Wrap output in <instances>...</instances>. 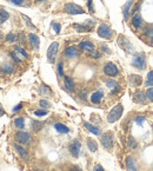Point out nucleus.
<instances>
[{"label": "nucleus", "instance_id": "25", "mask_svg": "<svg viewBox=\"0 0 153 171\" xmlns=\"http://www.w3.org/2000/svg\"><path fill=\"white\" fill-rule=\"evenodd\" d=\"M15 149H17V151L19 152V155H20L24 159H28V153H27V151H26L22 146H20V145H15Z\"/></svg>", "mask_w": 153, "mask_h": 171}, {"label": "nucleus", "instance_id": "46", "mask_svg": "<svg viewBox=\"0 0 153 171\" xmlns=\"http://www.w3.org/2000/svg\"><path fill=\"white\" fill-rule=\"evenodd\" d=\"M21 107H22V104H19V105H17V106L13 109V112H17V111H19Z\"/></svg>", "mask_w": 153, "mask_h": 171}, {"label": "nucleus", "instance_id": "10", "mask_svg": "<svg viewBox=\"0 0 153 171\" xmlns=\"http://www.w3.org/2000/svg\"><path fill=\"white\" fill-rule=\"evenodd\" d=\"M93 26H94V22L93 21H89V24L86 22V24H74L73 25V27L75 28L77 32H89L91 28L93 27Z\"/></svg>", "mask_w": 153, "mask_h": 171}, {"label": "nucleus", "instance_id": "50", "mask_svg": "<svg viewBox=\"0 0 153 171\" xmlns=\"http://www.w3.org/2000/svg\"><path fill=\"white\" fill-rule=\"evenodd\" d=\"M37 1H44V0H37Z\"/></svg>", "mask_w": 153, "mask_h": 171}, {"label": "nucleus", "instance_id": "32", "mask_svg": "<svg viewBox=\"0 0 153 171\" xmlns=\"http://www.w3.org/2000/svg\"><path fill=\"white\" fill-rule=\"evenodd\" d=\"M129 146H130L131 149H137V146H138V144H137L136 139H134L132 136H130V137H129Z\"/></svg>", "mask_w": 153, "mask_h": 171}, {"label": "nucleus", "instance_id": "35", "mask_svg": "<svg viewBox=\"0 0 153 171\" xmlns=\"http://www.w3.org/2000/svg\"><path fill=\"white\" fill-rule=\"evenodd\" d=\"M87 54L88 55H91L92 58H94V59H98L99 57H100V53L97 51V50H93V51H89V52H87Z\"/></svg>", "mask_w": 153, "mask_h": 171}, {"label": "nucleus", "instance_id": "30", "mask_svg": "<svg viewBox=\"0 0 153 171\" xmlns=\"http://www.w3.org/2000/svg\"><path fill=\"white\" fill-rule=\"evenodd\" d=\"M146 86H153V71H150L147 73V79L145 81Z\"/></svg>", "mask_w": 153, "mask_h": 171}, {"label": "nucleus", "instance_id": "45", "mask_svg": "<svg viewBox=\"0 0 153 171\" xmlns=\"http://www.w3.org/2000/svg\"><path fill=\"white\" fill-rule=\"evenodd\" d=\"M93 171H105V170H104V167H103L100 164H97V165L93 167Z\"/></svg>", "mask_w": 153, "mask_h": 171}, {"label": "nucleus", "instance_id": "39", "mask_svg": "<svg viewBox=\"0 0 153 171\" xmlns=\"http://www.w3.org/2000/svg\"><path fill=\"white\" fill-rule=\"evenodd\" d=\"M13 66L12 65H6V66H4L3 67V71L4 72H6V73H11V72H13Z\"/></svg>", "mask_w": 153, "mask_h": 171}, {"label": "nucleus", "instance_id": "34", "mask_svg": "<svg viewBox=\"0 0 153 171\" xmlns=\"http://www.w3.org/2000/svg\"><path fill=\"white\" fill-rule=\"evenodd\" d=\"M52 28L54 30V32L57 34H59L60 33V30H61V25L59 22H52Z\"/></svg>", "mask_w": 153, "mask_h": 171}, {"label": "nucleus", "instance_id": "1", "mask_svg": "<svg viewBox=\"0 0 153 171\" xmlns=\"http://www.w3.org/2000/svg\"><path fill=\"white\" fill-rule=\"evenodd\" d=\"M122 111H124V107H122V105H121V104H117V105L110 111L108 115H107V122H108V123H114V122H117V121L121 117Z\"/></svg>", "mask_w": 153, "mask_h": 171}, {"label": "nucleus", "instance_id": "8", "mask_svg": "<svg viewBox=\"0 0 153 171\" xmlns=\"http://www.w3.org/2000/svg\"><path fill=\"white\" fill-rule=\"evenodd\" d=\"M104 72H105V74H107V76H110V77H117V76L119 74V70H118V67H117L113 63H107V64H105V66H104Z\"/></svg>", "mask_w": 153, "mask_h": 171}, {"label": "nucleus", "instance_id": "51", "mask_svg": "<svg viewBox=\"0 0 153 171\" xmlns=\"http://www.w3.org/2000/svg\"><path fill=\"white\" fill-rule=\"evenodd\" d=\"M152 44H153V38H152Z\"/></svg>", "mask_w": 153, "mask_h": 171}, {"label": "nucleus", "instance_id": "12", "mask_svg": "<svg viewBox=\"0 0 153 171\" xmlns=\"http://www.w3.org/2000/svg\"><path fill=\"white\" fill-rule=\"evenodd\" d=\"M65 57L66 58H77V57L79 55V51L75 46H70L65 50Z\"/></svg>", "mask_w": 153, "mask_h": 171}, {"label": "nucleus", "instance_id": "16", "mask_svg": "<svg viewBox=\"0 0 153 171\" xmlns=\"http://www.w3.org/2000/svg\"><path fill=\"white\" fill-rule=\"evenodd\" d=\"M132 25H133L134 28H137V30L141 27V25H143V19H141V17H140L138 13H136V14L133 15V18H132Z\"/></svg>", "mask_w": 153, "mask_h": 171}, {"label": "nucleus", "instance_id": "42", "mask_svg": "<svg viewBox=\"0 0 153 171\" xmlns=\"http://www.w3.org/2000/svg\"><path fill=\"white\" fill-rule=\"evenodd\" d=\"M87 6L89 8V11L93 13L94 12V7H93V3H92V0H87Z\"/></svg>", "mask_w": 153, "mask_h": 171}, {"label": "nucleus", "instance_id": "18", "mask_svg": "<svg viewBox=\"0 0 153 171\" xmlns=\"http://www.w3.org/2000/svg\"><path fill=\"white\" fill-rule=\"evenodd\" d=\"M85 128H86V129H87L91 133H93V135H96V136L101 135V131H100V129H99V128L93 126V125L89 124V123H85Z\"/></svg>", "mask_w": 153, "mask_h": 171}, {"label": "nucleus", "instance_id": "24", "mask_svg": "<svg viewBox=\"0 0 153 171\" xmlns=\"http://www.w3.org/2000/svg\"><path fill=\"white\" fill-rule=\"evenodd\" d=\"M130 79H131V83H132L133 86H139V85L141 84V77H140V76L132 74Z\"/></svg>", "mask_w": 153, "mask_h": 171}, {"label": "nucleus", "instance_id": "37", "mask_svg": "<svg viewBox=\"0 0 153 171\" xmlns=\"http://www.w3.org/2000/svg\"><path fill=\"white\" fill-rule=\"evenodd\" d=\"M34 115L38 117H43V116L47 115V111L46 110H37V111H34Z\"/></svg>", "mask_w": 153, "mask_h": 171}, {"label": "nucleus", "instance_id": "19", "mask_svg": "<svg viewBox=\"0 0 153 171\" xmlns=\"http://www.w3.org/2000/svg\"><path fill=\"white\" fill-rule=\"evenodd\" d=\"M65 88L68 90V91H73L74 90V81L71 77L68 76H65Z\"/></svg>", "mask_w": 153, "mask_h": 171}, {"label": "nucleus", "instance_id": "36", "mask_svg": "<svg viewBox=\"0 0 153 171\" xmlns=\"http://www.w3.org/2000/svg\"><path fill=\"white\" fill-rule=\"evenodd\" d=\"M17 34H14V33H8L7 36H6V40L7 41H10V43H13V41H15L17 40Z\"/></svg>", "mask_w": 153, "mask_h": 171}, {"label": "nucleus", "instance_id": "38", "mask_svg": "<svg viewBox=\"0 0 153 171\" xmlns=\"http://www.w3.org/2000/svg\"><path fill=\"white\" fill-rule=\"evenodd\" d=\"M146 96H147V98H148L151 102H153V88H150V89L147 90Z\"/></svg>", "mask_w": 153, "mask_h": 171}, {"label": "nucleus", "instance_id": "20", "mask_svg": "<svg viewBox=\"0 0 153 171\" xmlns=\"http://www.w3.org/2000/svg\"><path fill=\"white\" fill-rule=\"evenodd\" d=\"M126 166L130 171H137V165H136V162L132 157H127L126 158Z\"/></svg>", "mask_w": 153, "mask_h": 171}, {"label": "nucleus", "instance_id": "49", "mask_svg": "<svg viewBox=\"0 0 153 171\" xmlns=\"http://www.w3.org/2000/svg\"><path fill=\"white\" fill-rule=\"evenodd\" d=\"M3 39V34H1V32H0V40Z\"/></svg>", "mask_w": 153, "mask_h": 171}, {"label": "nucleus", "instance_id": "5", "mask_svg": "<svg viewBox=\"0 0 153 171\" xmlns=\"http://www.w3.org/2000/svg\"><path fill=\"white\" fill-rule=\"evenodd\" d=\"M13 58H14V60L17 62V63H19L20 60H24V59H26L27 58V52L22 48V47H20V46H14V53H12L11 54Z\"/></svg>", "mask_w": 153, "mask_h": 171}, {"label": "nucleus", "instance_id": "40", "mask_svg": "<svg viewBox=\"0 0 153 171\" xmlns=\"http://www.w3.org/2000/svg\"><path fill=\"white\" fill-rule=\"evenodd\" d=\"M40 106L43 107V109H47V107H50L51 106V104L47 102V100H45V99H43V100H40Z\"/></svg>", "mask_w": 153, "mask_h": 171}, {"label": "nucleus", "instance_id": "7", "mask_svg": "<svg viewBox=\"0 0 153 171\" xmlns=\"http://www.w3.org/2000/svg\"><path fill=\"white\" fill-rule=\"evenodd\" d=\"M65 12L68 13V14H84L85 11L82 10V7L73 4V3H70V4H66L65 7H64Z\"/></svg>", "mask_w": 153, "mask_h": 171}, {"label": "nucleus", "instance_id": "28", "mask_svg": "<svg viewBox=\"0 0 153 171\" xmlns=\"http://www.w3.org/2000/svg\"><path fill=\"white\" fill-rule=\"evenodd\" d=\"M14 125L18 128V129H24L25 126V121L22 117H19V118H15L14 119Z\"/></svg>", "mask_w": 153, "mask_h": 171}, {"label": "nucleus", "instance_id": "14", "mask_svg": "<svg viewBox=\"0 0 153 171\" xmlns=\"http://www.w3.org/2000/svg\"><path fill=\"white\" fill-rule=\"evenodd\" d=\"M79 48H81V50L85 51V52H89V51L96 50V48H94V45L92 44L91 41H81V43L79 44Z\"/></svg>", "mask_w": 153, "mask_h": 171}, {"label": "nucleus", "instance_id": "11", "mask_svg": "<svg viewBox=\"0 0 153 171\" xmlns=\"http://www.w3.org/2000/svg\"><path fill=\"white\" fill-rule=\"evenodd\" d=\"M80 150H81V144H80V142L78 140H74L73 143L70 145V152L73 157L78 158L79 155H80Z\"/></svg>", "mask_w": 153, "mask_h": 171}, {"label": "nucleus", "instance_id": "41", "mask_svg": "<svg viewBox=\"0 0 153 171\" xmlns=\"http://www.w3.org/2000/svg\"><path fill=\"white\" fill-rule=\"evenodd\" d=\"M58 73H59V76H61V77L64 76V71H63V63H59V64H58Z\"/></svg>", "mask_w": 153, "mask_h": 171}, {"label": "nucleus", "instance_id": "48", "mask_svg": "<svg viewBox=\"0 0 153 171\" xmlns=\"http://www.w3.org/2000/svg\"><path fill=\"white\" fill-rule=\"evenodd\" d=\"M68 171H81V169H80V167H78V166H74V167L70 169Z\"/></svg>", "mask_w": 153, "mask_h": 171}, {"label": "nucleus", "instance_id": "29", "mask_svg": "<svg viewBox=\"0 0 153 171\" xmlns=\"http://www.w3.org/2000/svg\"><path fill=\"white\" fill-rule=\"evenodd\" d=\"M132 4H133V0H130V1L124 6V18L125 19H127L129 18V13H130V7L132 6Z\"/></svg>", "mask_w": 153, "mask_h": 171}, {"label": "nucleus", "instance_id": "15", "mask_svg": "<svg viewBox=\"0 0 153 171\" xmlns=\"http://www.w3.org/2000/svg\"><path fill=\"white\" fill-rule=\"evenodd\" d=\"M103 97H104V92L103 91H97V92H94L93 95L91 96V102L94 103V104H99L101 102Z\"/></svg>", "mask_w": 153, "mask_h": 171}, {"label": "nucleus", "instance_id": "23", "mask_svg": "<svg viewBox=\"0 0 153 171\" xmlns=\"http://www.w3.org/2000/svg\"><path fill=\"white\" fill-rule=\"evenodd\" d=\"M106 85H107V88H108V89H114V90H113V93L117 92V91L119 90V85H118V83H117L115 80L110 79V80L106 81Z\"/></svg>", "mask_w": 153, "mask_h": 171}, {"label": "nucleus", "instance_id": "43", "mask_svg": "<svg viewBox=\"0 0 153 171\" xmlns=\"http://www.w3.org/2000/svg\"><path fill=\"white\" fill-rule=\"evenodd\" d=\"M144 122H145V118H144V117H137V118H136V123L139 124V125H143Z\"/></svg>", "mask_w": 153, "mask_h": 171}, {"label": "nucleus", "instance_id": "26", "mask_svg": "<svg viewBox=\"0 0 153 171\" xmlns=\"http://www.w3.org/2000/svg\"><path fill=\"white\" fill-rule=\"evenodd\" d=\"M43 128H44V123L38 122V121H33V122H32V129H33L36 132L40 131Z\"/></svg>", "mask_w": 153, "mask_h": 171}, {"label": "nucleus", "instance_id": "3", "mask_svg": "<svg viewBox=\"0 0 153 171\" xmlns=\"http://www.w3.org/2000/svg\"><path fill=\"white\" fill-rule=\"evenodd\" d=\"M97 32H98V36L101 37V38H104V39H111L112 38V34H113L111 27L108 25H106V24L99 25Z\"/></svg>", "mask_w": 153, "mask_h": 171}, {"label": "nucleus", "instance_id": "31", "mask_svg": "<svg viewBox=\"0 0 153 171\" xmlns=\"http://www.w3.org/2000/svg\"><path fill=\"white\" fill-rule=\"evenodd\" d=\"M21 17H22V19L26 21V24H27V26L28 27H31V28H33V30H37V27L32 24V21H31V19L27 17V15H25V14H21Z\"/></svg>", "mask_w": 153, "mask_h": 171}, {"label": "nucleus", "instance_id": "47", "mask_svg": "<svg viewBox=\"0 0 153 171\" xmlns=\"http://www.w3.org/2000/svg\"><path fill=\"white\" fill-rule=\"evenodd\" d=\"M4 115H5V111H4L3 106H1V104H0V117H1V116H4Z\"/></svg>", "mask_w": 153, "mask_h": 171}, {"label": "nucleus", "instance_id": "6", "mask_svg": "<svg viewBox=\"0 0 153 171\" xmlns=\"http://www.w3.org/2000/svg\"><path fill=\"white\" fill-rule=\"evenodd\" d=\"M132 65H133L136 69L145 70V67H146V59H145V55H144V54L134 55V58L132 59Z\"/></svg>", "mask_w": 153, "mask_h": 171}, {"label": "nucleus", "instance_id": "2", "mask_svg": "<svg viewBox=\"0 0 153 171\" xmlns=\"http://www.w3.org/2000/svg\"><path fill=\"white\" fill-rule=\"evenodd\" d=\"M100 142H101V145H103L105 149H107V150L112 149V148H113V144H114L113 133L110 132V131L103 133V135H101V139H100Z\"/></svg>", "mask_w": 153, "mask_h": 171}, {"label": "nucleus", "instance_id": "21", "mask_svg": "<svg viewBox=\"0 0 153 171\" xmlns=\"http://www.w3.org/2000/svg\"><path fill=\"white\" fill-rule=\"evenodd\" d=\"M54 128H55V130H57L58 132H60V133H67V132H70V129H68L66 125L61 124V123L54 124Z\"/></svg>", "mask_w": 153, "mask_h": 171}, {"label": "nucleus", "instance_id": "44", "mask_svg": "<svg viewBox=\"0 0 153 171\" xmlns=\"http://www.w3.org/2000/svg\"><path fill=\"white\" fill-rule=\"evenodd\" d=\"M11 1H12L14 5H18V6H20V5H22V4H24V1H25V0H11Z\"/></svg>", "mask_w": 153, "mask_h": 171}, {"label": "nucleus", "instance_id": "17", "mask_svg": "<svg viewBox=\"0 0 153 171\" xmlns=\"http://www.w3.org/2000/svg\"><path fill=\"white\" fill-rule=\"evenodd\" d=\"M87 148L91 152H96L98 150V144H97V142L94 139H92V138H87Z\"/></svg>", "mask_w": 153, "mask_h": 171}, {"label": "nucleus", "instance_id": "33", "mask_svg": "<svg viewBox=\"0 0 153 171\" xmlns=\"http://www.w3.org/2000/svg\"><path fill=\"white\" fill-rule=\"evenodd\" d=\"M40 92H41L44 96H47V97H48V96H51V93H52V92H51V90H50L47 86H45V85H43V86L40 88Z\"/></svg>", "mask_w": 153, "mask_h": 171}, {"label": "nucleus", "instance_id": "9", "mask_svg": "<svg viewBox=\"0 0 153 171\" xmlns=\"http://www.w3.org/2000/svg\"><path fill=\"white\" fill-rule=\"evenodd\" d=\"M15 139L19 142V143H22V144H29L31 142V136L29 133L25 132V131H18L17 135H15Z\"/></svg>", "mask_w": 153, "mask_h": 171}, {"label": "nucleus", "instance_id": "27", "mask_svg": "<svg viewBox=\"0 0 153 171\" xmlns=\"http://www.w3.org/2000/svg\"><path fill=\"white\" fill-rule=\"evenodd\" d=\"M8 18H10L8 12H6L4 10H0V24H4Z\"/></svg>", "mask_w": 153, "mask_h": 171}, {"label": "nucleus", "instance_id": "4", "mask_svg": "<svg viewBox=\"0 0 153 171\" xmlns=\"http://www.w3.org/2000/svg\"><path fill=\"white\" fill-rule=\"evenodd\" d=\"M58 48H59V44L57 41L52 43L47 50V62L53 64L54 60H55V57H57V53H58Z\"/></svg>", "mask_w": 153, "mask_h": 171}, {"label": "nucleus", "instance_id": "13", "mask_svg": "<svg viewBox=\"0 0 153 171\" xmlns=\"http://www.w3.org/2000/svg\"><path fill=\"white\" fill-rule=\"evenodd\" d=\"M28 38H29V41H31V45H32V47L37 51V50H39V45H40V39H39V37L37 36V34H34V33H31L29 36H28Z\"/></svg>", "mask_w": 153, "mask_h": 171}, {"label": "nucleus", "instance_id": "22", "mask_svg": "<svg viewBox=\"0 0 153 171\" xmlns=\"http://www.w3.org/2000/svg\"><path fill=\"white\" fill-rule=\"evenodd\" d=\"M146 98H147L146 93H144V92H141V91H139V92L136 93V102H138V103H140V104H145Z\"/></svg>", "mask_w": 153, "mask_h": 171}]
</instances>
